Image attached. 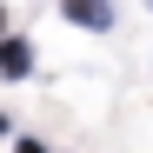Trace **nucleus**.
<instances>
[{
    "instance_id": "obj_4",
    "label": "nucleus",
    "mask_w": 153,
    "mask_h": 153,
    "mask_svg": "<svg viewBox=\"0 0 153 153\" xmlns=\"http://www.w3.org/2000/svg\"><path fill=\"white\" fill-rule=\"evenodd\" d=\"M0 40H7V13H0Z\"/></svg>"
},
{
    "instance_id": "obj_3",
    "label": "nucleus",
    "mask_w": 153,
    "mask_h": 153,
    "mask_svg": "<svg viewBox=\"0 0 153 153\" xmlns=\"http://www.w3.org/2000/svg\"><path fill=\"white\" fill-rule=\"evenodd\" d=\"M13 153H47V146H40V140H20V146H13Z\"/></svg>"
},
{
    "instance_id": "obj_5",
    "label": "nucleus",
    "mask_w": 153,
    "mask_h": 153,
    "mask_svg": "<svg viewBox=\"0 0 153 153\" xmlns=\"http://www.w3.org/2000/svg\"><path fill=\"white\" fill-rule=\"evenodd\" d=\"M0 126H7V120H0Z\"/></svg>"
},
{
    "instance_id": "obj_2",
    "label": "nucleus",
    "mask_w": 153,
    "mask_h": 153,
    "mask_svg": "<svg viewBox=\"0 0 153 153\" xmlns=\"http://www.w3.org/2000/svg\"><path fill=\"white\" fill-rule=\"evenodd\" d=\"M60 13L73 20V27H113V7H107V0H60Z\"/></svg>"
},
{
    "instance_id": "obj_1",
    "label": "nucleus",
    "mask_w": 153,
    "mask_h": 153,
    "mask_svg": "<svg viewBox=\"0 0 153 153\" xmlns=\"http://www.w3.org/2000/svg\"><path fill=\"white\" fill-rule=\"evenodd\" d=\"M33 73V47L27 40H0V80H27Z\"/></svg>"
}]
</instances>
